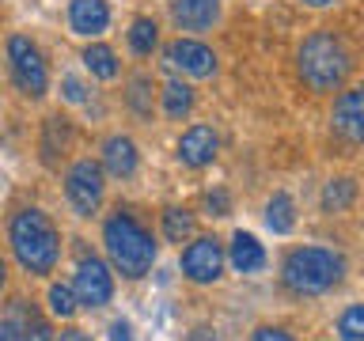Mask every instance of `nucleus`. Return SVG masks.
Listing matches in <instances>:
<instances>
[{
	"label": "nucleus",
	"instance_id": "nucleus-1",
	"mask_svg": "<svg viewBox=\"0 0 364 341\" xmlns=\"http://www.w3.org/2000/svg\"><path fill=\"white\" fill-rule=\"evenodd\" d=\"M8 243H11V254L23 266V273H31V277H50L57 269V261H61V232L34 205H27V209H19L11 216Z\"/></svg>",
	"mask_w": 364,
	"mask_h": 341
},
{
	"label": "nucleus",
	"instance_id": "nucleus-2",
	"mask_svg": "<svg viewBox=\"0 0 364 341\" xmlns=\"http://www.w3.org/2000/svg\"><path fill=\"white\" fill-rule=\"evenodd\" d=\"M102 247H107V254H110V266L118 269L125 281L148 277L156 266V254H159V243L152 239V232H148L129 209H118V212L107 216V224H102Z\"/></svg>",
	"mask_w": 364,
	"mask_h": 341
},
{
	"label": "nucleus",
	"instance_id": "nucleus-3",
	"mask_svg": "<svg viewBox=\"0 0 364 341\" xmlns=\"http://www.w3.org/2000/svg\"><path fill=\"white\" fill-rule=\"evenodd\" d=\"M296 72L315 95H330L349 80L353 72V53L334 31H311L296 50Z\"/></svg>",
	"mask_w": 364,
	"mask_h": 341
},
{
	"label": "nucleus",
	"instance_id": "nucleus-4",
	"mask_svg": "<svg viewBox=\"0 0 364 341\" xmlns=\"http://www.w3.org/2000/svg\"><path fill=\"white\" fill-rule=\"evenodd\" d=\"M349 273V261L334 247H292L281 261V284L292 296H326Z\"/></svg>",
	"mask_w": 364,
	"mask_h": 341
},
{
	"label": "nucleus",
	"instance_id": "nucleus-5",
	"mask_svg": "<svg viewBox=\"0 0 364 341\" xmlns=\"http://www.w3.org/2000/svg\"><path fill=\"white\" fill-rule=\"evenodd\" d=\"M8 68H11V80H16V87L23 95H31V99L46 95V87H50V68H46L38 45L31 38H23V34H11L8 38Z\"/></svg>",
	"mask_w": 364,
	"mask_h": 341
},
{
	"label": "nucleus",
	"instance_id": "nucleus-6",
	"mask_svg": "<svg viewBox=\"0 0 364 341\" xmlns=\"http://www.w3.org/2000/svg\"><path fill=\"white\" fill-rule=\"evenodd\" d=\"M102 193H107V182H102V167L95 159H76L65 175V197L73 205L76 216H95L102 205Z\"/></svg>",
	"mask_w": 364,
	"mask_h": 341
},
{
	"label": "nucleus",
	"instance_id": "nucleus-7",
	"mask_svg": "<svg viewBox=\"0 0 364 341\" xmlns=\"http://www.w3.org/2000/svg\"><path fill=\"white\" fill-rule=\"evenodd\" d=\"M73 292H76V303L95 311V307H107L114 300V273L102 258L95 254H84L76 261V277H73Z\"/></svg>",
	"mask_w": 364,
	"mask_h": 341
},
{
	"label": "nucleus",
	"instance_id": "nucleus-8",
	"mask_svg": "<svg viewBox=\"0 0 364 341\" xmlns=\"http://www.w3.org/2000/svg\"><path fill=\"white\" fill-rule=\"evenodd\" d=\"M182 277L193 284H216L224 277V243L216 235H198L178 258Z\"/></svg>",
	"mask_w": 364,
	"mask_h": 341
},
{
	"label": "nucleus",
	"instance_id": "nucleus-9",
	"mask_svg": "<svg viewBox=\"0 0 364 341\" xmlns=\"http://www.w3.org/2000/svg\"><path fill=\"white\" fill-rule=\"evenodd\" d=\"M164 61L178 72H186L193 80H209L216 72V53L198 38H175L164 45Z\"/></svg>",
	"mask_w": 364,
	"mask_h": 341
},
{
	"label": "nucleus",
	"instance_id": "nucleus-10",
	"mask_svg": "<svg viewBox=\"0 0 364 341\" xmlns=\"http://www.w3.org/2000/svg\"><path fill=\"white\" fill-rule=\"evenodd\" d=\"M334 133L346 141L349 148H357L364 141V91L360 87H346L334 99V114H330Z\"/></svg>",
	"mask_w": 364,
	"mask_h": 341
},
{
	"label": "nucleus",
	"instance_id": "nucleus-11",
	"mask_svg": "<svg viewBox=\"0 0 364 341\" xmlns=\"http://www.w3.org/2000/svg\"><path fill=\"white\" fill-rule=\"evenodd\" d=\"M216 152H220V136H216L213 125H190L186 133L178 136V163L190 170L209 167Z\"/></svg>",
	"mask_w": 364,
	"mask_h": 341
},
{
	"label": "nucleus",
	"instance_id": "nucleus-12",
	"mask_svg": "<svg viewBox=\"0 0 364 341\" xmlns=\"http://www.w3.org/2000/svg\"><path fill=\"white\" fill-rule=\"evenodd\" d=\"M110 23V8L107 0H68V27L80 38H95L107 31Z\"/></svg>",
	"mask_w": 364,
	"mask_h": 341
},
{
	"label": "nucleus",
	"instance_id": "nucleus-13",
	"mask_svg": "<svg viewBox=\"0 0 364 341\" xmlns=\"http://www.w3.org/2000/svg\"><path fill=\"white\" fill-rule=\"evenodd\" d=\"M171 19L178 31H209L220 19V0H171Z\"/></svg>",
	"mask_w": 364,
	"mask_h": 341
},
{
	"label": "nucleus",
	"instance_id": "nucleus-14",
	"mask_svg": "<svg viewBox=\"0 0 364 341\" xmlns=\"http://www.w3.org/2000/svg\"><path fill=\"white\" fill-rule=\"evenodd\" d=\"M224 261H232L235 273H258V269H266V247L250 232H235L224 250Z\"/></svg>",
	"mask_w": 364,
	"mask_h": 341
},
{
	"label": "nucleus",
	"instance_id": "nucleus-15",
	"mask_svg": "<svg viewBox=\"0 0 364 341\" xmlns=\"http://www.w3.org/2000/svg\"><path fill=\"white\" fill-rule=\"evenodd\" d=\"M102 167H107V175H114V178H133L136 175V144L122 133L107 136V141H102Z\"/></svg>",
	"mask_w": 364,
	"mask_h": 341
},
{
	"label": "nucleus",
	"instance_id": "nucleus-16",
	"mask_svg": "<svg viewBox=\"0 0 364 341\" xmlns=\"http://www.w3.org/2000/svg\"><path fill=\"white\" fill-rule=\"evenodd\" d=\"M353 201H357V178H353V175H334L323 186V197H318V205H323L326 216L349 212Z\"/></svg>",
	"mask_w": 364,
	"mask_h": 341
},
{
	"label": "nucleus",
	"instance_id": "nucleus-17",
	"mask_svg": "<svg viewBox=\"0 0 364 341\" xmlns=\"http://www.w3.org/2000/svg\"><path fill=\"white\" fill-rule=\"evenodd\" d=\"M266 227L273 235H289L296 227V201L289 193H273L266 201Z\"/></svg>",
	"mask_w": 364,
	"mask_h": 341
},
{
	"label": "nucleus",
	"instance_id": "nucleus-18",
	"mask_svg": "<svg viewBox=\"0 0 364 341\" xmlns=\"http://www.w3.org/2000/svg\"><path fill=\"white\" fill-rule=\"evenodd\" d=\"M159 95H164V114H167L171 121L186 118V114L193 110V87L182 84V80H167Z\"/></svg>",
	"mask_w": 364,
	"mask_h": 341
},
{
	"label": "nucleus",
	"instance_id": "nucleus-19",
	"mask_svg": "<svg viewBox=\"0 0 364 341\" xmlns=\"http://www.w3.org/2000/svg\"><path fill=\"white\" fill-rule=\"evenodd\" d=\"M84 68L91 76H99V80H114L118 76V53L110 50V45H102V42H91L87 50H84Z\"/></svg>",
	"mask_w": 364,
	"mask_h": 341
},
{
	"label": "nucleus",
	"instance_id": "nucleus-20",
	"mask_svg": "<svg viewBox=\"0 0 364 341\" xmlns=\"http://www.w3.org/2000/svg\"><path fill=\"white\" fill-rule=\"evenodd\" d=\"M193 227H198V220H193L190 209H178V205L164 209V239L167 243H186V239H193Z\"/></svg>",
	"mask_w": 364,
	"mask_h": 341
},
{
	"label": "nucleus",
	"instance_id": "nucleus-21",
	"mask_svg": "<svg viewBox=\"0 0 364 341\" xmlns=\"http://www.w3.org/2000/svg\"><path fill=\"white\" fill-rule=\"evenodd\" d=\"M68 141H73V129H68V121H65V118H46V136H42V156H46V163H53L57 152L65 156Z\"/></svg>",
	"mask_w": 364,
	"mask_h": 341
},
{
	"label": "nucleus",
	"instance_id": "nucleus-22",
	"mask_svg": "<svg viewBox=\"0 0 364 341\" xmlns=\"http://www.w3.org/2000/svg\"><path fill=\"white\" fill-rule=\"evenodd\" d=\"M159 45V27H156V19H148V16H141V19H133V27H129V50L136 53V57H148Z\"/></svg>",
	"mask_w": 364,
	"mask_h": 341
},
{
	"label": "nucleus",
	"instance_id": "nucleus-23",
	"mask_svg": "<svg viewBox=\"0 0 364 341\" xmlns=\"http://www.w3.org/2000/svg\"><path fill=\"white\" fill-rule=\"evenodd\" d=\"M125 102H129V110L136 114V118H152V76L136 72L129 80V95H125Z\"/></svg>",
	"mask_w": 364,
	"mask_h": 341
},
{
	"label": "nucleus",
	"instance_id": "nucleus-24",
	"mask_svg": "<svg viewBox=\"0 0 364 341\" xmlns=\"http://www.w3.org/2000/svg\"><path fill=\"white\" fill-rule=\"evenodd\" d=\"M46 307H50V315L53 318H73L80 311V303H76V292H73V284H50V292H46Z\"/></svg>",
	"mask_w": 364,
	"mask_h": 341
},
{
	"label": "nucleus",
	"instance_id": "nucleus-25",
	"mask_svg": "<svg viewBox=\"0 0 364 341\" xmlns=\"http://www.w3.org/2000/svg\"><path fill=\"white\" fill-rule=\"evenodd\" d=\"M338 337L341 341H364V307L349 303L338 318Z\"/></svg>",
	"mask_w": 364,
	"mask_h": 341
},
{
	"label": "nucleus",
	"instance_id": "nucleus-26",
	"mask_svg": "<svg viewBox=\"0 0 364 341\" xmlns=\"http://www.w3.org/2000/svg\"><path fill=\"white\" fill-rule=\"evenodd\" d=\"M205 209H209V216H228L232 212V197L224 190H213V193H205Z\"/></svg>",
	"mask_w": 364,
	"mask_h": 341
},
{
	"label": "nucleus",
	"instance_id": "nucleus-27",
	"mask_svg": "<svg viewBox=\"0 0 364 341\" xmlns=\"http://www.w3.org/2000/svg\"><path fill=\"white\" fill-rule=\"evenodd\" d=\"M250 341H296L284 326H258L255 334H250Z\"/></svg>",
	"mask_w": 364,
	"mask_h": 341
},
{
	"label": "nucleus",
	"instance_id": "nucleus-28",
	"mask_svg": "<svg viewBox=\"0 0 364 341\" xmlns=\"http://www.w3.org/2000/svg\"><path fill=\"white\" fill-rule=\"evenodd\" d=\"M61 87H65V91H61V95H65L68 102H84V99H87V87H84V84H80V80H76V76H65V84H61Z\"/></svg>",
	"mask_w": 364,
	"mask_h": 341
},
{
	"label": "nucleus",
	"instance_id": "nucleus-29",
	"mask_svg": "<svg viewBox=\"0 0 364 341\" xmlns=\"http://www.w3.org/2000/svg\"><path fill=\"white\" fill-rule=\"evenodd\" d=\"M23 341H53V330L46 323H31V326H23Z\"/></svg>",
	"mask_w": 364,
	"mask_h": 341
},
{
	"label": "nucleus",
	"instance_id": "nucleus-30",
	"mask_svg": "<svg viewBox=\"0 0 364 341\" xmlns=\"http://www.w3.org/2000/svg\"><path fill=\"white\" fill-rule=\"evenodd\" d=\"M110 341H133L129 318H114V323H110Z\"/></svg>",
	"mask_w": 364,
	"mask_h": 341
},
{
	"label": "nucleus",
	"instance_id": "nucleus-31",
	"mask_svg": "<svg viewBox=\"0 0 364 341\" xmlns=\"http://www.w3.org/2000/svg\"><path fill=\"white\" fill-rule=\"evenodd\" d=\"M0 341H23V326L16 318H0Z\"/></svg>",
	"mask_w": 364,
	"mask_h": 341
},
{
	"label": "nucleus",
	"instance_id": "nucleus-32",
	"mask_svg": "<svg viewBox=\"0 0 364 341\" xmlns=\"http://www.w3.org/2000/svg\"><path fill=\"white\" fill-rule=\"evenodd\" d=\"M186 341H220V337H216V330L198 326V330H190V334H186Z\"/></svg>",
	"mask_w": 364,
	"mask_h": 341
},
{
	"label": "nucleus",
	"instance_id": "nucleus-33",
	"mask_svg": "<svg viewBox=\"0 0 364 341\" xmlns=\"http://www.w3.org/2000/svg\"><path fill=\"white\" fill-rule=\"evenodd\" d=\"M53 341H91L84 330H76V326H68V330H61V337H53Z\"/></svg>",
	"mask_w": 364,
	"mask_h": 341
},
{
	"label": "nucleus",
	"instance_id": "nucleus-34",
	"mask_svg": "<svg viewBox=\"0 0 364 341\" xmlns=\"http://www.w3.org/2000/svg\"><path fill=\"white\" fill-rule=\"evenodd\" d=\"M307 8H330V4H338V0H304Z\"/></svg>",
	"mask_w": 364,
	"mask_h": 341
},
{
	"label": "nucleus",
	"instance_id": "nucleus-35",
	"mask_svg": "<svg viewBox=\"0 0 364 341\" xmlns=\"http://www.w3.org/2000/svg\"><path fill=\"white\" fill-rule=\"evenodd\" d=\"M4 284H8V266H4V258H0V292H4Z\"/></svg>",
	"mask_w": 364,
	"mask_h": 341
}]
</instances>
